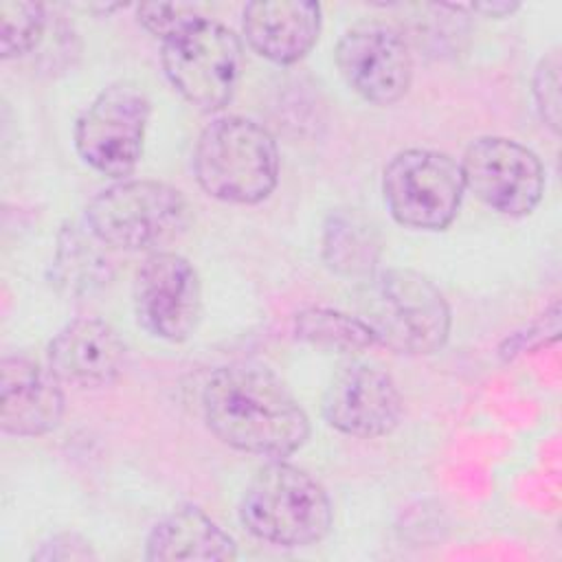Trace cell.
I'll return each instance as SVG.
<instances>
[{"mask_svg": "<svg viewBox=\"0 0 562 562\" xmlns=\"http://www.w3.org/2000/svg\"><path fill=\"white\" fill-rule=\"evenodd\" d=\"M209 430L226 446L270 461L294 454L310 437V419L270 369L226 364L202 389Z\"/></svg>", "mask_w": 562, "mask_h": 562, "instance_id": "cell-1", "label": "cell"}, {"mask_svg": "<svg viewBox=\"0 0 562 562\" xmlns=\"http://www.w3.org/2000/svg\"><path fill=\"white\" fill-rule=\"evenodd\" d=\"M193 171L211 198L231 204H257L277 187V140L252 119H215L195 143Z\"/></svg>", "mask_w": 562, "mask_h": 562, "instance_id": "cell-2", "label": "cell"}, {"mask_svg": "<svg viewBox=\"0 0 562 562\" xmlns=\"http://www.w3.org/2000/svg\"><path fill=\"white\" fill-rule=\"evenodd\" d=\"M375 345L395 353L424 356L443 347L450 334V307L424 274L389 268L369 277L362 316Z\"/></svg>", "mask_w": 562, "mask_h": 562, "instance_id": "cell-3", "label": "cell"}, {"mask_svg": "<svg viewBox=\"0 0 562 562\" xmlns=\"http://www.w3.org/2000/svg\"><path fill=\"white\" fill-rule=\"evenodd\" d=\"M331 518L334 509L325 487L283 459L261 468L239 503L241 525L259 540L279 547H307L323 540Z\"/></svg>", "mask_w": 562, "mask_h": 562, "instance_id": "cell-4", "label": "cell"}, {"mask_svg": "<svg viewBox=\"0 0 562 562\" xmlns=\"http://www.w3.org/2000/svg\"><path fill=\"white\" fill-rule=\"evenodd\" d=\"M189 224L182 193L158 180H121L99 191L86 226L110 248L151 250L171 244Z\"/></svg>", "mask_w": 562, "mask_h": 562, "instance_id": "cell-5", "label": "cell"}, {"mask_svg": "<svg viewBox=\"0 0 562 562\" xmlns=\"http://www.w3.org/2000/svg\"><path fill=\"white\" fill-rule=\"evenodd\" d=\"M160 61L169 83L195 108H224L241 75L239 37L224 24L200 15L162 40Z\"/></svg>", "mask_w": 562, "mask_h": 562, "instance_id": "cell-6", "label": "cell"}, {"mask_svg": "<svg viewBox=\"0 0 562 562\" xmlns=\"http://www.w3.org/2000/svg\"><path fill=\"white\" fill-rule=\"evenodd\" d=\"M465 191L461 165L443 151L404 149L382 173V193L393 220L415 231L446 228Z\"/></svg>", "mask_w": 562, "mask_h": 562, "instance_id": "cell-7", "label": "cell"}, {"mask_svg": "<svg viewBox=\"0 0 562 562\" xmlns=\"http://www.w3.org/2000/svg\"><path fill=\"white\" fill-rule=\"evenodd\" d=\"M149 99L134 83L103 88L75 125V147L86 165L110 178L134 171L149 121Z\"/></svg>", "mask_w": 562, "mask_h": 562, "instance_id": "cell-8", "label": "cell"}, {"mask_svg": "<svg viewBox=\"0 0 562 562\" xmlns=\"http://www.w3.org/2000/svg\"><path fill=\"white\" fill-rule=\"evenodd\" d=\"M459 165L465 189L501 215L525 217L542 200V162L518 140L505 136L476 138Z\"/></svg>", "mask_w": 562, "mask_h": 562, "instance_id": "cell-9", "label": "cell"}, {"mask_svg": "<svg viewBox=\"0 0 562 562\" xmlns=\"http://www.w3.org/2000/svg\"><path fill=\"white\" fill-rule=\"evenodd\" d=\"M134 312L154 338L182 342L198 329L202 285L195 268L180 255L156 250L134 277Z\"/></svg>", "mask_w": 562, "mask_h": 562, "instance_id": "cell-10", "label": "cell"}, {"mask_svg": "<svg viewBox=\"0 0 562 562\" xmlns=\"http://www.w3.org/2000/svg\"><path fill=\"white\" fill-rule=\"evenodd\" d=\"M336 66L351 90L375 105L400 101L413 79V57L404 35L382 22L347 29L336 44Z\"/></svg>", "mask_w": 562, "mask_h": 562, "instance_id": "cell-11", "label": "cell"}, {"mask_svg": "<svg viewBox=\"0 0 562 562\" xmlns=\"http://www.w3.org/2000/svg\"><path fill=\"white\" fill-rule=\"evenodd\" d=\"M325 422L338 432L373 439L389 435L402 417V395L389 373L349 364L334 375L323 397Z\"/></svg>", "mask_w": 562, "mask_h": 562, "instance_id": "cell-12", "label": "cell"}, {"mask_svg": "<svg viewBox=\"0 0 562 562\" xmlns=\"http://www.w3.org/2000/svg\"><path fill=\"white\" fill-rule=\"evenodd\" d=\"M61 382L50 369L22 356L0 364V428L13 437H40L57 428L64 415Z\"/></svg>", "mask_w": 562, "mask_h": 562, "instance_id": "cell-13", "label": "cell"}, {"mask_svg": "<svg viewBox=\"0 0 562 562\" xmlns=\"http://www.w3.org/2000/svg\"><path fill=\"white\" fill-rule=\"evenodd\" d=\"M125 362V345L116 329L99 318H77L61 327L48 345V369L64 384L97 389L112 384Z\"/></svg>", "mask_w": 562, "mask_h": 562, "instance_id": "cell-14", "label": "cell"}, {"mask_svg": "<svg viewBox=\"0 0 562 562\" xmlns=\"http://www.w3.org/2000/svg\"><path fill=\"white\" fill-rule=\"evenodd\" d=\"M321 4L310 0L250 2L244 9V35L252 50L274 64H294L316 44Z\"/></svg>", "mask_w": 562, "mask_h": 562, "instance_id": "cell-15", "label": "cell"}, {"mask_svg": "<svg viewBox=\"0 0 562 562\" xmlns=\"http://www.w3.org/2000/svg\"><path fill=\"white\" fill-rule=\"evenodd\" d=\"M235 555V540L198 507H178L162 516L145 542V558L156 562L233 560Z\"/></svg>", "mask_w": 562, "mask_h": 562, "instance_id": "cell-16", "label": "cell"}, {"mask_svg": "<svg viewBox=\"0 0 562 562\" xmlns=\"http://www.w3.org/2000/svg\"><path fill=\"white\" fill-rule=\"evenodd\" d=\"M101 246L105 244L97 239L88 226H70L59 235L53 274L66 292L86 294L108 283L110 257Z\"/></svg>", "mask_w": 562, "mask_h": 562, "instance_id": "cell-17", "label": "cell"}, {"mask_svg": "<svg viewBox=\"0 0 562 562\" xmlns=\"http://www.w3.org/2000/svg\"><path fill=\"white\" fill-rule=\"evenodd\" d=\"M323 257L340 274H369L378 259L371 224L349 211L331 213L323 233Z\"/></svg>", "mask_w": 562, "mask_h": 562, "instance_id": "cell-18", "label": "cell"}, {"mask_svg": "<svg viewBox=\"0 0 562 562\" xmlns=\"http://www.w3.org/2000/svg\"><path fill=\"white\" fill-rule=\"evenodd\" d=\"M296 338L336 351H364L375 345L373 331L360 316L329 307H307L294 316Z\"/></svg>", "mask_w": 562, "mask_h": 562, "instance_id": "cell-19", "label": "cell"}, {"mask_svg": "<svg viewBox=\"0 0 562 562\" xmlns=\"http://www.w3.org/2000/svg\"><path fill=\"white\" fill-rule=\"evenodd\" d=\"M46 29L44 7L37 2H0V57L29 55L42 42Z\"/></svg>", "mask_w": 562, "mask_h": 562, "instance_id": "cell-20", "label": "cell"}, {"mask_svg": "<svg viewBox=\"0 0 562 562\" xmlns=\"http://www.w3.org/2000/svg\"><path fill=\"white\" fill-rule=\"evenodd\" d=\"M533 99L542 121L558 134L560 130V55L553 50L540 59L533 72Z\"/></svg>", "mask_w": 562, "mask_h": 562, "instance_id": "cell-21", "label": "cell"}, {"mask_svg": "<svg viewBox=\"0 0 562 562\" xmlns=\"http://www.w3.org/2000/svg\"><path fill=\"white\" fill-rule=\"evenodd\" d=\"M202 13L191 4H140L138 20L140 24L158 35L160 40L173 35L182 26L198 20Z\"/></svg>", "mask_w": 562, "mask_h": 562, "instance_id": "cell-22", "label": "cell"}, {"mask_svg": "<svg viewBox=\"0 0 562 562\" xmlns=\"http://www.w3.org/2000/svg\"><path fill=\"white\" fill-rule=\"evenodd\" d=\"M35 560H92L97 553L92 551L90 542L83 540L79 533H57L40 544L33 553Z\"/></svg>", "mask_w": 562, "mask_h": 562, "instance_id": "cell-23", "label": "cell"}, {"mask_svg": "<svg viewBox=\"0 0 562 562\" xmlns=\"http://www.w3.org/2000/svg\"><path fill=\"white\" fill-rule=\"evenodd\" d=\"M461 9L483 13L485 18H505V15L514 13L518 9V4L516 2H483V4H468Z\"/></svg>", "mask_w": 562, "mask_h": 562, "instance_id": "cell-24", "label": "cell"}]
</instances>
